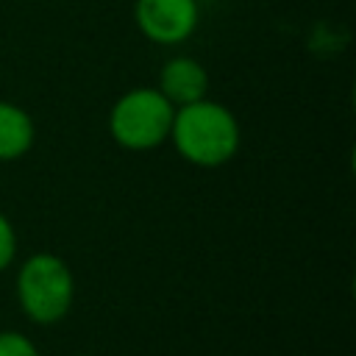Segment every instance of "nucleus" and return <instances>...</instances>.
<instances>
[{
	"mask_svg": "<svg viewBox=\"0 0 356 356\" xmlns=\"http://www.w3.org/2000/svg\"><path fill=\"white\" fill-rule=\"evenodd\" d=\"M17 248H19V239H17V228L14 222L0 211V273L8 270L17 259Z\"/></svg>",
	"mask_w": 356,
	"mask_h": 356,
	"instance_id": "8",
	"label": "nucleus"
},
{
	"mask_svg": "<svg viewBox=\"0 0 356 356\" xmlns=\"http://www.w3.org/2000/svg\"><path fill=\"white\" fill-rule=\"evenodd\" d=\"M0 356H42V353L28 334L6 328L0 331Z\"/></svg>",
	"mask_w": 356,
	"mask_h": 356,
	"instance_id": "7",
	"label": "nucleus"
},
{
	"mask_svg": "<svg viewBox=\"0 0 356 356\" xmlns=\"http://www.w3.org/2000/svg\"><path fill=\"white\" fill-rule=\"evenodd\" d=\"M167 142L186 164L200 170H217L239 153L242 128L228 106L200 97L175 108Z\"/></svg>",
	"mask_w": 356,
	"mask_h": 356,
	"instance_id": "1",
	"label": "nucleus"
},
{
	"mask_svg": "<svg viewBox=\"0 0 356 356\" xmlns=\"http://www.w3.org/2000/svg\"><path fill=\"white\" fill-rule=\"evenodd\" d=\"M14 295L19 312L33 325H56L70 314L75 303V275L61 256L39 250L25 256L19 264Z\"/></svg>",
	"mask_w": 356,
	"mask_h": 356,
	"instance_id": "2",
	"label": "nucleus"
},
{
	"mask_svg": "<svg viewBox=\"0 0 356 356\" xmlns=\"http://www.w3.org/2000/svg\"><path fill=\"white\" fill-rule=\"evenodd\" d=\"M134 22L139 33L161 47L184 44L200 25L197 0H134Z\"/></svg>",
	"mask_w": 356,
	"mask_h": 356,
	"instance_id": "4",
	"label": "nucleus"
},
{
	"mask_svg": "<svg viewBox=\"0 0 356 356\" xmlns=\"http://www.w3.org/2000/svg\"><path fill=\"white\" fill-rule=\"evenodd\" d=\"M175 106L156 86H134L122 92L108 111L111 139L131 153H147L170 139Z\"/></svg>",
	"mask_w": 356,
	"mask_h": 356,
	"instance_id": "3",
	"label": "nucleus"
},
{
	"mask_svg": "<svg viewBox=\"0 0 356 356\" xmlns=\"http://www.w3.org/2000/svg\"><path fill=\"white\" fill-rule=\"evenodd\" d=\"M36 142L33 117L14 100L0 97V161L22 159Z\"/></svg>",
	"mask_w": 356,
	"mask_h": 356,
	"instance_id": "6",
	"label": "nucleus"
},
{
	"mask_svg": "<svg viewBox=\"0 0 356 356\" xmlns=\"http://www.w3.org/2000/svg\"><path fill=\"white\" fill-rule=\"evenodd\" d=\"M156 89L178 108L200 97H209V72L192 56H172L161 64Z\"/></svg>",
	"mask_w": 356,
	"mask_h": 356,
	"instance_id": "5",
	"label": "nucleus"
}]
</instances>
